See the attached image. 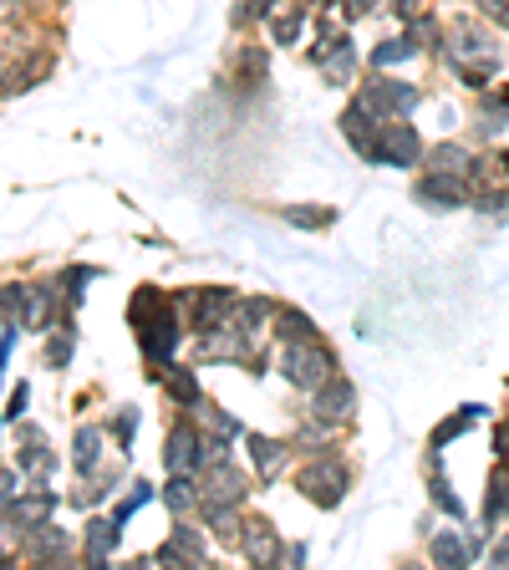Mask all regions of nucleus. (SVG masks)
<instances>
[{
	"label": "nucleus",
	"instance_id": "nucleus-39",
	"mask_svg": "<svg viewBox=\"0 0 509 570\" xmlns=\"http://www.w3.org/2000/svg\"><path fill=\"white\" fill-rule=\"evenodd\" d=\"M295 443L322 449V443H332V423H322V418H306V428H301V438H295Z\"/></svg>",
	"mask_w": 509,
	"mask_h": 570
},
{
	"label": "nucleus",
	"instance_id": "nucleus-47",
	"mask_svg": "<svg viewBox=\"0 0 509 570\" xmlns=\"http://www.w3.org/2000/svg\"><path fill=\"white\" fill-rule=\"evenodd\" d=\"M275 0H245L240 11H235V26H245V21H254V15H266Z\"/></svg>",
	"mask_w": 509,
	"mask_h": 570
},
{
	"label": "nucleus",
	"instance_id": "nucleus-16",
	"mask_svg": "<svg viewBox=\"0 0 509 570\" xmlns=\"http://www.w3.org/2000/svg\"><path fill=\"white\" fill-rule=\"evenodd\" d=\"M199 453H204V438L178 423L174 433H169V443H163V464H169V474H194V469H199Z\"/></svg>",
	"mask_w": 509,
	"mask_h": 570
},
{
	"label": "nucleus",
	"instance_id": "nucleus-21",
	"mask_svg": "<svg viewBox=\"0 0 509 570\" xmlns=\"http://www.w3.org/2000/svg\"><path fill=\"white\" fill-rule=\"evenodd\" d=\"M423 159H429L433 173H454V179H474V163H479V159H469L458 143H433Z\"/></svg>",
	"mask_w": 509,
	"mask_h": 570
},
{
	"label": "nucleus",
	"instance_id": "nucleus-37",
	"mask_svg": "<svg viewBox=\"0 0 509 570\" xmlns=\"http://www.w3.org/2000/svg\"><path fill=\"white\" fill-rule=\"evenodd\" d=\"M505 122H509L505 103H495V107H484V112H479V133H484V138H499V133H505Z\"/></svg>",
	"mask_w": 509,
	"mask_h": 570
},
{
	"label": "nucleus",
	"instance_id": "nucleus-3",
	"mask_svg": "<svg viewBox=\"0 0 509 570\" xmlns=\"http://www.w3.org/2000/svg\"><path fill=\"white\" fill-rule=\"evenodd\" d=\"M332 346L322 342V336H306V342H285L281 346V372L285 383L301 387V392H316V387L332 377Z\"/></svg>",
	"mask_w": 509,
	"mask_h": 570
},
{
	"label": "nucleus",
	"instance_id": "nucleus-25",
	"mask_svg": "<svg viewBox=\"0 0 509 570\" xmlns=\"http://www.w3.org/2000/svg\"><path fill=\"white\" fill-rule=\"evenodd\" d=\"M163 504L174 509V515H188L194 504H204V494H199V478L194 474H174L169 484H163Z\"/></svg>",
	"mask_w": 509,
	"mask_h": 570
},
{
	"label": "nucleus",
	"instance_id": "nucleus-1",
	"mask_svg": "<svg viewBox=\"0 0 509 570\" xmlns=\"http://www.w3.org/2000/svg\"><path fill=\"white\" fill-rule=\"evenodd\" d=\"M443 52L464 72L469 87H484L499 72V41L489 36V26H474V21H458V26L443 31Z\"/></svg>",
	"mask_w": 509,
	"mask_h": 570
},
{
	"label": "nucleus",
	"instance_id": "nucleus-9",
	"mask_svg": "<svg viewBox=\"0 0 509 570\" xmlns=\"http://www.w3.org/2000/svg\"><path fill=\"white\" fill-rule=\"evenodd\" d=\"M199 494H204V504H240L245 499V474L229 464V459L204 464L199 469Z\"/></svg>",
	"mask_w": 509,
	"mask_h": 570
},
{
	"label": "nucleus",
	"instance_id": "nucleus-49",
	"mask_svg": "<svg viewBox=\"0 0 509 570\" xmlns=\"http://www.w3.org/2000/svg\"><path fill=\"white\" fill-rule=\"evenodd\" d=\"M347 6V15H372L377 11V0H342Z\"/></svg>",
	"mask_w": 509,
	"mask_h": 570
},
{
	"label": "nucleus",
	"instance_id": "nucleus-24",
	"mask_svg": "<svg viewBox=\"0 0 509 570\" xmlns=\"http://www.w3.org/2000/svg\"><path fill=\"white\" fill-rule=\"evenodd\" d=\"M21 438H26V443H21V469H26V474L41 484V478H46V474H52V469H56V453L46 449V438H41V433H31V428H26V433H21Z\"/></svg>",
	"mask_w": 509,
	"mask_h": 570
},
{
	"label": "nucleus",
	"instance_id": "nucleus-26",
	"mask_svg": "<svg viewBox=\"0 0 509 570\" xmlns=\"http://www.w3.org/2000/svg\"><path fill=\"white\" fill-rule=\"evenodd\" d=\"M194 412H199V418H204V428H209V438H225V443H235V438L245 433V428H240V418H229V412H225V408H215V402H209V398H204Z\"/></svg>",
	"mask_w": 509,
	"mask_h": 570
},
{
	"label": "nucleus",
	"instance_id": "nucleus-28",
	"mask_svg": "<svg viewBox=\"0 0 509 570\" xmlns=\"http://www.w3.org/2000/svg\"><path fill=\"white\" fill-rule=\"evenodd\" d=\"M301 26H306V6H291V11H281L270 21V41H275V46H295Z\"/></svg>",
	"mask_w": 509,
	"mask_h": 570
},
{
	"label": "nucleus",
	"instance_id": "nucleus-8",
	"mask_svg": "<svg viewBox=\"0 0 509 570\" xmlns=\"http://www.w3.org/2000/svg\"><path fill=\"white\" fill-rule=\"evenodd\" d=\"M382 122H388V112H377L367 97H357V103L342 112V133H347V143L362 153V159H372L377 148V133H382Z\"/></svg>",
	"mask_w": 509,
	"mask_h": 570
},
{
	"label": "nucleus",
	"instance_id": "nucleus-20",
	"mask_svg": "<svg viewBox=\"0 0 509 570\" xmlns=\"http://www.w3.org/2000/svg\"><path fill=\"white\" fill-rule=\"evenodd\" d=\"M159 383H163V392H169L174 402H184V408H199V402H204V392H199V383H194V372H188V367H174V362H163Z\"/></svg>",
	"mask_w": 509,
	"mask_h": 570
},
{
	"label": "nucleus",
	"instance_id": "nucleus-10",
	"mask_svg": "<svg viewBox=\"0 0 509 570\" xmlns=\"http://www.w3.org/2000/svg\"><path fill=\"white\" fill-rule=\"evenodd\" d=\"M311 62H316V67L326 72V82H336V87L357 77V46H351L347 36H322L316 52H311Z\"/></svg>",
	"mask_w": 509,
	"mask_h": 570
},
{
	"label": "nucleus",
	"instance_id": "nucleus-4",
	"mask_svg": "<svg viewBox=\"0 0 509 570\" xmlns=\"http://www.w3.org/2000/svg\"><path fill=\"white\" fill-rule=\"evenodd\" d=\"M372 163H392V169H413V163H423V138H418L413 122H398V118L382 122L377 148H372Z\"/></svg>",
	"mask_w": 509,
	"mask_h": 570
},
{
	"label": "nucleus",
	"instance_id": "nucleus-33",
	"mask_svg": "<svg viewBox=\"0 0 509 570\" xmlns=\"http://www.w3.org/2000/svg\"><path fill=\"white\" fill-rule=\"evenodd\" d=\"M505 509H509V478L499 474V478H489V494H484V525H495Z\"/></svg>",
	"mask_w": 509,
	"mask_h": 570
},
{
	"label": "nucleus",
	"instance_id": "nucleus-13",
	"mask_svg": "<svg viewBox=\"0 0 509 570\" xmlns=\"http://www.w3.org/2000/svg\"><path fill=\"white\" fill-rule=\"evenodd\" d=\"M362 97L377 107V112H388V118H408V112L418 107V87H408V82H392V77H372Z\"/></svg>",
	"mask_w": 509,
	"mask_h": 570
},
{
	"label": "nucleus",
	"instance_id": "nucleus-50",
	"mask_svg": "<svg viewBox=\"0 0 509 570\" xmlns=\"http://www.w3.org/2000/svg\"><path fill=\"white\" fill-rule=\"evenodd\" d=\"M0 566H6V550H0Z\"/></svg>",
	"mask_w": 509,
	"mask_h": 570
},
{
	"label": "nucleus",
	"instance_id": "nucleus-31",
	"mask_svg": "<svg viewBox=\"0 0 509 570\" xmlns=\"http://www.w3.org/2000/svg\"><path fill=\"white\" fill-rule=\"evenodd\" d=\"M72 459H77V469L87 474V469H97V459H102V428H77V443H72Z\"/></svg>",
	"mask_w": 509,
	"mask_h": 570
},
{
	"label": "nucleus",
	"instance_id": "nucleus-36",
	"mask_svg": "<svg viewBox=\"0 0 509 570\" xmlns=\"http://www.w3.org/2000/svg\"><path fill=\"white\" fill-rule=\"evenodd\" d=\"M429 494H433V504H438V509H448V519H464V504L454 499V490H448V478L433 474V478H429Z\"/></svg>",
	"mask_w": 509,
	"mask_h": 570
},
{
	"label": "nucleus",
	"instance_id": "nucleus-40",
	"mask_svg": "<svg viewBox=\"0 0 509 570\" xmlns=\"http://www.w3.org/2000/svg\"><path fill=\"white\" fill-rule=\"evenodd\" d=\"M87 280H93V270H67L62 276V295H67V305L82 301V291H87Z\"/></svg>",
	"mask_w": 509,
	"mask_h": 570
},
{
	"label": "nucleus",
	"instance_id": "nucleus-2",
	"mask_svg": "<svg viewBox=\"0 0 509 570\" xmlns=\"http://www.w3.org/2000/svg\"><path fill=\"white\" fill-rule=\"evenodd\" d=\"M133 326H138V342H143V357L148 362H169L178 346V316L174 305L163 301L159 291H138L133 301Z\"/></svg>",
	"mask_w": 509,
	"mask_h": 570
},
{
	"label": "nucleus",
	"instance_id": "nucleus-11",
	"mask_svg": "<svg viewBox=\"0 0 509 570\" xmlns=\"http://www.w3.org/2000/svg\"><path fill=\"white\" fill-rule=\"evenodd\" d=\"M418 200L429 209H464L469 204V179H454V173H423L418 179Z\"/></svg>",
	"mask_w": 509,
	"mask_h": 570
},
{
	"label": "nucleus",
	"instance_id": "nucleus-23",
	"mask_svg": "<svg viewBox=\"0 0 509 570\" xmlns=\"http://www.w3.org/2000/svg\"><path fill=\"white\" fill-rule=\"evenodd\" d=\"M31 540H26V550L36 560H67L72 556V540L62 530H56V525H36V530H26Z\"/></svg>",
	"mask_w": 509,
	"mask_h": 570
},
{
	"label": "nucleus",
	"instance_id": "nucleus-38",
	"mask_svg": "<svg viewBox=\"0 0 509 570\" xmlns=\"http://www.w3.org/2000/svg\"><path fill=\"white\" fill-rule=\"evenodd\" d=\"M148 499H153V490H148V484H133V494L118 504V515H112V519H118V525H128V519H133V509H143Z\"/></svg>",
	"mask_w": 509,
	"mask_h": 570
},
{
	"label": "nucleus",
	"instance_id": "nucleus-12",
	"mask_svg": "<svg viewBox=\"0 0 509 570\" xmlns=\"http://www.w3.org/2000/svg\"><path fill=\"white\" fill-rule=\"evenodd\" d=\"M240 550H245V560H250V566H275V560L285 556V545H281V535H275V525H270V519H245Z\"/></svg>",
	"mask_w": 509,
	"mask_h": 570
},
{
	"label": "nucleus",
	"instance_id": "nucleus-5",
	"mask_svg": "<svg viewBox=\"0 0 509 570\" xmlns=\"http://www.w3.org/2000/svg\"><path fill=\"white\" fill-rule=\"evenodd\" d=\"M347 484L351 474L336 459H316L311 469H301V494H306L311 504H322V509H336V504L347 499Z\"/></svg>",
	"mask_w": 509,
	"mask_h": 570
},
{
	"label": "nucleus",
	"instance_id": "nucleus-35",
	"mask_svg": "<svg viewBox=\"0 0 509 570\" xmlns=\"http://www.w3.org/2000/svg\"><path fill=\"white\" fill-rule=\"evenodd\" d=\"M474 209H479L484 219H499V225H505V219H509V189H489V194H479Z\"/></svg>",
	"mask_w": 509,
	"mask_h": 570
},
{
	"label": "nucleus",
	"instance_id": "nucleus-42",
	"mask_svg": "<svg viewBox=\"0 0 509 570\" xmlns=\"http://www.w3.org/2000/svg\"><path fill=\"white\" fill-rule=\"evenodd\" d=\"M484 15H489V26H505L509 31V0H474Z\"/></svg>",
	"mask_w": 509,
	"mask_h": 570
},
{
	"label": "nucleus",
	"instance_id": "nucleus-30",
	"mask_svg": "<svg viewBox=\"0 0 509 570\" xmlns=\"http://www.w3.org/2000/svg\"><path fill=\"white\" fill-rule=\"evenodd\" d=\"M418 46H423L418 36H392V41H382V46L372 52V67H398V62L418 56Z\"/></svg>",
	"mask_w": 509,
	"mask_h": 570
},
{
	"label": "nucleus",
	"instance_id": "nucleus-52",
	"mask_svg": "<svg viewBox=\"0 0 509 570\" xmlns=\"http://www.w3.org/2000/svg\"><path fill=\"white\" fill-rule=\"evenodd\" d=\"M0 336H6V332H0Z\"/></svg>",
	"mask_w": 509,
	"mask_h": 570
},
{
	"label": "nucleus",
	"instance_id": "nucleus-17",
	"mask_svg": "<svg viewBox=\"0 0 509 570\" xmlns=\"http://www.w3.org/2000/svg\"><path fill=\"white\" fill-rule=\"evenodd\" d=\"M56 509V499L46 490H31V494H15L11 504H6V519H11L15 530H36V525H46Z\"/></svg>",
	"mask_w": 509,
	"mask_h": 570
},
{
	"label": "nucleus",
	"instance_id": "nucleus-48",
	"mask_svg": "<svg viewBox=\"0 0 509 570\" xmlns=\"http://www.w3.org/2000/svg\"><path fill=\"white\" fill-rule=\"evenodd\" d=\"M413 36L429 46V41H438L443 31H438V21H429V15H413Z\"/></svg>",
	"mask_w": 509,
	"mask_h": 570
},
{
	"label": "nucleus",
	"instance_id": "nucleus-14",
	"mask_svg": "<svg viewBox=\"0 0 509 570\" xmlns=\"http://www.w3.org/2000/svg\"><path fill=\"white\" fill-rule=\"evenodd\" d=\"M245 352H250V336L235 321L215 326V332H199V362H240Z\"/></svg>",
	"mask_w": 509,
	"mask_h": 570
},
{
	"label": "nucleus",
	"instance_id": "nucleus-32",
	"mask_svg": "<svg viewBox=\"0 0 509 570\" xmlns=\"http://www.w3.org/2000/svg\"><path fill=\"white\" fill-rule=\"evenodd\" d=\"M469 556H474V550L458 540L454 530H448V535H433V560H438V566H469Z\"/></svg>",
	"mask_w": 509,
	"mask_h": 570
},
{
	"label": "nucleus",
	"instance_id": "nucleus-18",
	"mask_svg": "<svg viewBox=\"0 0 509 570\" xmlns=\"http://www.w3.org/2000/svg\"><path fill=\"white\" fill-rule=\"evenodd\" d=\"M52 311H56L52 286H26V291H21V316H15V326L46 332V326H52Z\"/></svg>",
	"mask_w": 509,
	"mask_h": 570
},
{
	"label": "nucleus",
	"instance_id": "nucleus-41",
	"mask_svg": "<svg viewBox=\"0 0 509 570\" xmlns=\"http://www.w3.org/2000/svg\"><path fill=\"white\" fill-rule=\"evenodd\" d=\"M112 433L122 438V453H128V443H133V433H138V408H122L118 418H112Z\"/></svg>",
	"mask_w": 509,
	"mask_h": 570
},
{
	"label": "nucleus",
	"instance_id": "nucleus-51",
	"mask_svg": "<svg viewBox=\"0 0 509 570\" xmlns=\"http://www.w3.org/2000/svg\"><path fill=\"white\" fill-rule=\"evenodd\" d=\"M0 423H6V418H0Z\"/></svg>",
	"mask_w": 509,
	"mask_h": 570
},
{
	"label": "nucleus",
	"instance_id": "nucleus-6",
	"mask_svg": "<svg viewBox=\"0 0 509 570\" xmlns=\"http://www.w3.org/2000/svg\"><path fill=\"white\" fill-rule=\"evenodd\" d=\"M235 295L229 291H184L178 295V311L188 316V326H199V332H215L225 321H235Z\"/></svg>",
	"mask_w": 509,
	"mask_h": 570
},
{
	"label": "nucleus",
	"instance_id": "nucleus-15",
	"mask_svg": "<svg viewBox=\"0 0 509 570\" xmlns=\"http://www.w3.org/2000/svg\"><path fill=\"white\" fill-rule=\"evenodd\" d=\"M138 566H204V535L194 530V525H178L174 540L163 545L159 556L138 560Z\"/></svg>",
	"mask_w": 509,
	"mask_h": 570
},
{
	"label": "nucleus",
	"instance_id": "nucleus-19",
	"mask_svg": "<svg viewBox=\"0 0 509 570\" xmlns=\"http://www.w3.org/2000/svg\"><path fill=\"white\" fill-rule=\"evenodd\" d=\"M245 453L254 459V478H260V484H270V478L285 469V443H275V438H266V433H245Z\"/></svg>",
	"mask_w": 509,
	"mask_h": 570
},
{
	"label": "nucleus",
	"instance_id": "nucleus-34",
	"mask_svg": "<svg viewBox=\"0 0 509 570\" xmlns=\"http://www.w3.org/2000/svg\"><path fill=\"white\" fill-rule=\"evenodd\" d=\"M285 225L326 229V225H332V209H311V204H291V209H285Z\"/></svg>",
	"mask_w": 509,
	"mask_h": 570
},
{
	"label": "nucleus",
	"instance_id": "nucleus-44",
	"mask_svg": "<svg viewBox=\"0 0 509 570\" xmlns=\"http://www.w3.org/2000/svg\"><path fill=\"white\" fill-rule=\"evenodd\" d=\"M46 357H52V367H67V357H72V332H56V336H52V352H46Z\"/></svg>",
	"mask_w": 509,
	"mask_h": 570
},
{
	"label": "nucleus",
	"instance_id": "nucleus-46",
	"mask_svg": "<svg viewBox=\"0 0 509 570\" xmlns=\"http://www.w3.org/2000/svg\"><path fill=\"white\" fill-rule=\"evenodd\" d=\"M26 402H31V387H15L11 402H6V423H15V418H26Z\"/></svg>",
	"mask_w": 509,
	"mask_h": 570
},
{
	"label": "nucleus",
	"instance_id": "nucleus-22",
	"mask_svg": "<svg viewBox=\"0 0 509 570\" xmlns=\"http://www.w3.org/2000/svg\"><path fill=\"white\" fill-rule=\"evenodd\" d=\"M118 535H122L118 519H87V560H93V566H108Z\"/></svg>",
	"mask_w": 509,
	"mask_h": 570
},
{
	"label": "nucleus",
	"instance_id": "nucleus-7",
	"mask_svg": "<svg viewBox=\"0 0 509 570\" xmlns=\"http://www.w3.org/2000/svg\"><path fill=\"white\" fill-rule=\"evenodd\" d=\"M351 412H357V387L347 383V377H326L316 392H311V418H322V423H347Z\"/></svg>",
	"mask_w": 509,
	"mask_h": 570
},
{
	"label": "nucleus",
	"instance_id": "nucleus-45",
	"mask_svg": "<svg viewBox=\"0 0 509 570\" xmlns=\"http://www.w3.org/2000/svg\"><path fill=\"white\" fill-rule=\"evenodd\" d=\"M15 494H21V478H15V469L0 464V509H6V504H11Z\"/></svg>",
	"mask_w": 509,
	"mask_h": 570
},
{
	"label": "nucleus",
	"instance_id": "nucleus-27",
	"mask_svg": "<svg viewBox=\"0 0 509 570\" xmlns=\"http://www.w3.org/2000/svg\"><path fill=\"white\" fill-rule=\"evenodd\" d=\"M204 519H209V525H215V535L219 540H235L240 545V504H204Z\"/></svg>",
	"mask_w": 509,
	"mask_h": 570
},
{
	"label": "nucleus",
	"instance_id": "nucleus-43",
	"mask_svg": "<svg viewBox=\"0 0 509 570\" xmlns=\"http://www.w3.org/2000/svg\"><path fill=\"white\" fill-rule=\"evenodd\" d=\"M250 72V82H266V72H270V62H266V52H245L240 56V77Z\"/></svg>",
	"mask_w": 509,
	"mask_h": 570
},
{
	"label": "nucleus",
	"instance_id": "nucleus-29",
	"mask_svg": "<svg viewBox=\"0 0 509 570\" xmlns=\"http://www.w3.org/2000/svg\"><path fill=\"white\" fill-rule=\"evenodd\" d=\"M275 332H281V342H306V336H316V326H311L306 311L281 305V311H275Z\"/></svg>",
	"mask_w": 509,
	"mask_h": 570
}]
</instances>
